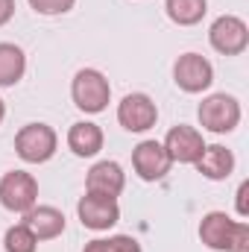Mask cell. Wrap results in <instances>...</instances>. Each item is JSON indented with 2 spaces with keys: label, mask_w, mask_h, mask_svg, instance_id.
Masks as SVG:
<instances>
[{
  "label": "cell",
  "mask_w": 249,
  "mask_h": 252,
  "mask_svg": "<svg viewBox=\"0 0 249 252\" xmlns=\"http://www.w3.org/2000/svg\"><path fill=\"white\" fill-rule=\"evenodd\" d=\"M70 97L76 103V109L88 112V115H100L106 106H109V97H112V85L109 79L94 70V67H82L73 82H70Z\"/></svg>",
  "instance_id": "1"
},
{
  "label": "cell",
  "mask_w": 249,
  "mask_h": 252,
  "mask_svg": "<svg viewBox=\"0 0 249 252\" xmlns=\"http://www.w3.org/2000/svg\"><path fill=\"white\" fill-rule=\"evenodd\" d=\"M56 132L47 124H27L21 126V132L15 135V153L27 161V164H44L53 158L56 153Z\"/></svg>",
  "instance_id": "2"
},
{
  "label": "cell",
  "mask_w": 249,
  "mask_h": 252,
  "mask_svg": "<svg viewBox=\"0 0 249 252\" xmlns=\"http://www.w3.org/2000/svg\"><path fill=\"white\" fill-rule=\"evenodd\" d=\"M199 124L214 135L232 132L241 124V103L229 94H211L199 103Z\"/></svg>",
  "instance_id": "3"
},
{
  "label": "cell",
  "mask_w": 249,
  "mask_h": 252,
  "mask_svg": "<svg viewBox=\"0 0 249 252\" xmlns=\"http://www.w3.org/2000/svg\"><path fill=\"white\" fill-rule=\"evenodd\" d=\"M0 202L15 214H27L38 202V182L32 179V173H24V170L6 173L0 179Z\"/></svg>",
  "instance_id": "4"
},
{
  "label": "cell",
  "mask_w": 249,
  "mask_h": 252,
  "mask_svg": "<svg viewBox=\"0 0 249 252\" xmlns=\"http://www.w3.org/2000/svg\"><path fill=\"white\" fill-rule=\"evenodd\" d=\"M208 41H211V47H214L217 53H223V56H241L249 44V30L241 18H235V15H220V18L211 24V30H208Z\"/></svg>",
  "instance_id": "5"
},
{
  "label": "cell",
  "mask_w": 249,
  "mask_h": 252,
  "mask_svg": "<svg viewBox=\"0 0 249 252\" xmlns=\"http://www.w3.org/2000/svg\"><path fill=\"white\" fill-rule=\"evenodd\" d=\"M173 79H176V85L182 91L199 94V91L211 88L214 67H211V62L205 56H199V53H185V56H179L176 64H173Z\"/></svg>",
  "instance_id": "6"
},
{
  "label": "cell",
  "mask_w": 249,
  "mask_h": 252,
  "mask_svg": "<svg viewBox=\"0 0 249 252\" xmlns=\"http://www.w3.org/2000/svg\"><path fill=\"white\" fill-rule=\"evenodd\" d=\"M170 156L164 150V144L158 141H141L135 150H132V167L135 173L144 179V182H158L170 173Z\"/></svg>",
  "instance_id": "7"
},
{
  "label": "cell",
  "mask_w": 249,
  "mask_h": 252,
  "mask_svg": "<svg viewBox=\"0 0 249 252\" xmlns=\"http://www.w3.org/2000/svg\"><path fill=\"white\" fill-rule=\"evenodd\" d=\"M76 214L82 220L85 229H94V232H106L112 229L118 220H121V208H118V199L112 196H97V193H85L76 205Z\"/></svg>",
  "instance_id": "8"
},
{
  "label": "cell",
  "mask_w": 249,
  "mask_h": 252,
  "mask_svg": "<svg viewBox=\"0 0 249 252\" xmlns=\"http://www.w3.org/2000/svg\"><path fill=\"white\" fill-rule=\"evenodd\" d=\"M118 121H121V126H124L126 132H147L158 121V109H156V103L147 94L135 91V94H126L124 100H121Z\"/></svg>",
  "instance_id": "9"
},
{
  "label": "cell",
  "mask_w": 249,
  "mask_h": 252,
  "mask_svg": "<svg viewBox=\"0 0 249 252\" xmlns=\"http://www.w3.org/2000/svg\"><path fill=\"white\" fill-rule=\"evenodd\" d=\"M164 150H167V156H170V161H179V164H193L199 156H202V150H205V141H202V135L193 129V126H173L170 132H167V138H164Z\"/></svg>",
  "instance_id": "10"
},
{
  "label": "cell",
  "mask_w": 249,
  "mask_h": 252,
  "mask_svg": "<svg viewBox=\"0 0 249 252\" xmlns=\"http://www.w3.org/2000/svg\"><path fill=\"white\" fill-rule=\"evenodd\" d=\"M238 220H232L226 211H208L199 223V241L214 252H229L232 238H235Z\"/></svg>",
  "instance_id": "11"
},
{
  "label": "cell",
  "mask_w": 249,
  "mask_h": 252,
  "mask_svg": "<svg viewBox=\"0 0 249 252\" xmlns=\"http://www.w3.org/2000/svg\"><path fill=\"white\" fill-rule=\"evenodd\" d=\"M124 185H126V173L118 161H97L88 170V176H85V190L88 193H97V196L118 199Z\"/></svg>",
  "instance_id": "12"
},
{
  "label": "cell",
  "mask_w": 249,
  "mask_h": 252,
  "mask_svg": "<svg viewBox=\"0 0 249 252\" xmlns=\"http://www.w3.org/2000/svg\"><path fill=\"white\" fill-rule=\"evenodd\" d=\"M24 226L35 235V241H53L64 232V214L53 205H32L24 214Z\"/></svg>",
  "instance_id": "13"
},
{
  "label": "cell",
  "mask_w": 249,
  "mask_h": 252,
  "mask_svg": "<svg viewBox=\"0 0 249 252\" xmlns=\"http://www.w3.org/2000/svg\"><path fill=\"white\" fill-rule=\"evenodd\" d=\"M196 164V170L205 176V179H211V182H220V179H229V173L235 170V156H232V150H226L223 144H205V150H202V156L193 161Z\"/></svg>",
  "instance_id": "14"
},
{
  "label": "cell",
  "mask_w": 249,
  "mask_h": 252,
  "mask_svg": "<svg viewBox=\"0 0 249 252\" xmlns=\"http://www.w3.org/2000/svg\"><path fill=\"white\" fill-rule=\"evenodd\" d=\"M67 147L73 150V156L91 158V156H97L103 150V129L97 124L79 121V124L70 126V132H67Z\"/></svg>",
  "instance_id": "15"
},
{
  "label": "cell",
  "mask_w": 249,
  "mask_h": 252,
  "mask_svg": "<svg viewBox=\"0 0 249 252\" xmlns=\"http://www.w3.org/2000/svg\"><path fill=\"white\" fill-rule=\"evenodd\" d=\"M24 70H27V56H24V50H21L18 44L3 41V44H0V88L18 85L21 76H24Z\"/></svg>",
  "instance_id": "16"
},
{
  "label": "cell",
  "mask_w": 249,
  "mask_h": 252,
  "mask_svg": "<svg viewBox=\"0 0 249 252\" xmlns=\"http://www.w3.org/2000/svg\"><path fill=\"white\" fill-rule=\"evenodd\" d=\"M167 9V18L179 27H193L205 18L208 12V0H167L164 3Z\"/></svg>",
  "instance_id": "17"
},
{
  "label": "cell",
  "mask_w": 249,
  "mask_h": 252,
  "mask_svg": "<svg viewBox=\"0 0 249 252\" xmlns=\"http://www.w3.org/2000/svg\"><path fill=\"white\" fill-rule=\"evenodd\" d=\"M82 252H141V244L129 235H115V238H97L88 241Z\"/></svg>",
  "instance_id": "18"
},
{
  "label": "cell",
  "mask_w": 249,
  "mask_h": 252,
  "mask_svg": "<svg viewBox=\"0 0 249 252\" xmlns=\"http://www.w3.org/2000/svg\"><path fill=\"white\" fill-rule=\"evenodd\" d=\"M3 250H6V252H35V250H38V241H35V235L21 223V226L6 229Z\"/></svg>",
  "instance_id": "19"
},
{
  "label": "cell",
  "mask_w": 249,
  "mask_h": 252,
  "mask_svg": "<svg viewBox=\"0 0 249 252\" xmlns=\"http://www.w3.org/2000/svg\"><path fill=\"white\" fill-rule=\"evenodd\" d=\"M76 0H30V6L38 12V15H64L73 9Z\"/></svg>",
  "instance_id": "20"
},
{
  "label": "cell",
  "mask_w": 249,
  "mask_h": 252,
  "mask_svg": "<svg viewBox=\"0 0 249 252\" xmlns=\"http://www.w3.org/2000/svg\"><path fill=\"white\" fill-rule=\"evenodd\" d=\"M247 250H249V226L247 223H238V226H235V238H232L229 252H247Z\"/></svg>",
  "instance_id": "21"
},
{
  "label": "cell",
  "mask_w": 249,
  "mask_h": 252,
  "mask_svg": "<svg viewBox=\"0 0 249 252\" xmlns=\"http://www.w3.org/2000/svg\"><path fill=\"white\" fill-rule=\"evenodd\" d=\"M12 15H15V0H0V27L9 24Z\"/></svg>",
  "instance_id": "22"
},
{
  "label": "cell",
  "mask_w": 249,
  "mask_h": 252,
  "mask_svg": "<svg viewBox=\"0 0 249 252\" xmlns=\"http://www.w3.org/2000/svg\"><path fill=\"white\" fill-rule=\"evenodd\" d=\"M247 190H249V185L247 182H244V185H241V188H238V211H241V214H244V217H247Z\"/></svg>",
  "instance_id": "23"
},
{
  "label": "cell",
  "mask_w": 249,
  "mask_h": 252,
  "mask_svg": "<svg viewBox=\"0 0 249 252\" xmlns=\"http://www.w3.org/2000/svg\"><path fill=\"white\" fill-rule=\"evenodd\" d=\"M3 118H6V106H3V100H0V124H3Z\"/></svg>",
  "instance_id": "24"
}]
</instances>
